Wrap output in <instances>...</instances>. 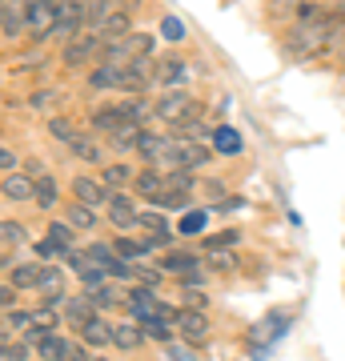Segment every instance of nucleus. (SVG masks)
I'll list each match as a JSON object with an SVG mask.
<instances>
[{"instance_id": "f257e3e1", "label": "nucleus", "mask_w": 345, "mask_h": 361, "mask_svg": "<svg viewBox=\"0 0 345 361\" xmlns=\"http://www.w3.org/2000/svg\"><path fill=\"white\" fill-rule=\"evenodd\" d=\"M341 25H345V16L321 13L317 4H301V8H297L293 32L285 37V52H289V56H301V61H309V56H317V52L329 49Z\"/></svg>"}, {"instance_id": "c85d7f7f", "label": "nucleus", "mask_w": 345, "mask_h": 361, "mask_svg": "<svg viewBox=\"0 0 345 361\" xmlns=\"http://www.w3.org/2000/svg\"><path fill=\"white\" fill-rule=\"evenodd\" d=\"M241 241L237 229H225V233H213V237H205V253H221V249H233Z\"/></svg>"}, {"instance_id": "c9c22d12", "label": "nucleus", "mask_w": 345, "mask_h": 361, "mask_svg": "<svg viewBox=\"0 0 345 361\" xmlns=\"http://www.w3.org/2000/svg\"><path fill=\"white\" fill-rule=\"evenodd\" d=\"M32 253H37V257H40V265H49L52 257H61V249L52 245L49 237H44V241H37V245H32Z\"/></svg>"}, {"instance_id": "393cba45", "label": "nucleus", "mask_w": 345, "mask_h": 361, "mask_svg": "<svg viewBox=\"0 0 345 361\" xmlns=\"http://www.w3.org/2000/svg\"><path fill=\"white\" fill-rule=\"evenodd\" d=\"M49 241L61 249V253H73V249H77V241H73V229H68V221H52V225H49Z\"/></svg>"}, {"instance_id": "79ce46f5", "label": "nucleus", "mask_w": 345, "mask_h": 361, "mask_svg": "<svg viewBox=\"0 0 345 361\" xmlns=\"http://www.w3.org/2000/svg\"><path fill=\"white\" fill-rule=\"evenodd\" d=\"M85 361H109V357H97V353H85Z\"/></svg>"}, {"instance_id": "c756f323", "label": "nucleus", "mask_w": 345, "mask_h": 361, "mask_svg": "<svg viewBox=\"0 0 345 361\" xmlns=\"http://www.w3.org/2000/svg\"><path fill=\"white\" fill-rule=\"evenodd\" d=\"M0 241H4V245H25L28 241L25 225H20V221H0Z\"/></svg>"}, {"instance_id": "c03bdc74", "label": "nucleus", "mask_w": 345, "mask_h": 361, "mask_svg": "<svg viewBox=\"0 0 345 361\" xmlns=\"http://www.w3.org/2000/svg\"><path fill=\"white\" fill-rule=\"evenodd\" d=\"M4 265H8V257H0V269H4Z\"/></svg>"}, {"instance_id": "9b49d317", "label": "nucleus", "mask_w": 345, "mask_h": 361, "mask_svg": "<svg viewBox=\"0 0 345 361\" xmlns=\"http://www.w3.org/2000/svg\"><path fill=\"white\" fill-rule=\"evenodd\" d=\"M73 201H77V205L97 209V205L109 201V189H104L101 180H92V177H77V180H73Z\"/></svg>"}, {"instance_id": "4c0bfd02", "label": "nucleus", "mask_w": 345, "mask_h": 361, "mask_svg": "<svg viewBox=\"0 0 345 361\" xmlns=\"http://www.w3.org/2000/svg\"><path fill=\"white\" fill-rule=\"evenodd\" d=\"M128 177H133V173H128L125 165H113V169H104V189H109V185H125Z\"/></svg>"}, {"instance_id": "423d86ee", "label": "nucleus", "mask_w": 345, "mask_h": 361, "mask_svg": "<svg viewBox=\"0 0 345 361\" xmlns=\"http://www.w3.org/2000/svg\"><path fill=\"white\" fill-rule=\"evenodd\" d=\"M101 49H104L101 37L85 28V32H77V37H73L68 44H64V65H68V68H77V65H85V61H92V56H101Z\"/></svg>"}, {"instance_id": "f8f14e48", "label": "nucleus", "mask_w": 345, "mask_h": 361, "mask_svg": "<svg viewBox=\"0 0 345 361\" xmlns=\"http://www.w3.org/2000/svg\"><path fill=\"white\" fill-rule=\"evenodd\" d=\"M104 205H109V221H113L116 229H133V225H137V217H141V213H137V205H133L128 197H121V193H113Z\"/></svg>"}, {"instance_id": "aec40b11", "label": "nucleus", "mask_w": 345, "mask_h": 361, "mask_svg": "<svg viewBox=\"0 0 345 361\" xmlns=\"http://www.w3.org/2000/svg\"><path fill=\"white\" fill-rule=\"evenodd\" d=\"M113 345L116 349H141L145 345V329L137 322L133 325H113Z\"/></svg>"}, {"instance_id": "f3484780", "label": "nucleus", "mask_w": 345, "mask_h": 361, "mask_svg": "<svg viewBox=\"0 0 345 361\" xmlns=\"http://www.w3.org/2000/svg\"><path fill=\"white\" fill-rule=\"evenodd\" d=\"M165 149H169V137H161V133H141L137 137V153L145 161H165Z\"/></svg>"}, {"instance_id": "0eeeda50", "label": "nucleus", "mask_w": 345, "mask_h": 361, "mask_svg": "<svg viewBox=\"0 0 345 361\" xmlns=\"http://www.w3.org/2000/svg\"><path fill=\"white\" fill-rule=\"evenodd\" d=\"M193 104H197V101H193V97H189V92H185V89H169L165 97H161V101L153 104V113L161 116L165 125H177L181 116H185V113H189V109H193Z\"/></svg>"}, {"instance_id": "9d476101", "label": "nucleus", "mask_w": 345, "mask_h": 361, "mask_svg": "<svg viewBox=\"0 0 345 361\" xmlns=\"http://www.w3.org/2000/svg\"><path fill=\"white\" fill-rule=\"evenodd\" d=\"M85 257H89L104 277H133V269H128L125 261L113 253V245H89V249H85Z\"/></svg>"}, {"instance_id": "1a4fd4ad", "label": "nucleus", "mask_w": 345, "mask_h": 361, "mask_svg": "<svg viewBox=\"0 0 345 361\" xmlns=\"http://www.w3.org/2000/svg\"><path fill=\"white\" fill-rule=\"evenodd\" d=\"M25 28H32V37L44 40L56 32V0L52 4H32V8H25Z\"/></svg>"}, {"instance_id": "6e6552de", "label": "nucleus", "mask_w": 345, "mask_h": 361, "mask_svg": "<svg viewBox=\"0 0 345 361\" xmlns=\"http://www.w3.org/2000/svg\"><path fill=\"white\" fill-rule=\"evenodd\" d=\"M173 325H177L181 337L193 341V345L209 337V317H205V310H177V313H173Z\"/></svg>"}, {"instance_id": "a878e982", "label": "nucleus", "mask_w": 345, "mask_h": 361, "mask_svg": "<svg viewBox=\"0 0 345 361\" xmlns=\"http://www.w3.org/2000/svg\"><path fill=\"white\" fill-rule=\"evenodd\" d=\"M32 201H37L40 209H52V205H56V180H52L49 173H44V177L32 185Z\"/></svg>"}, {"instance_id": "58836bf2", "label": "nucleus", "mask_w": 345, "mask_h": 361, "mask_svg": "<svg viewBox=\"0 0 345 361\" xmlns=\"http://www.w3.org/2000/svg\"><path fill=\"white\" fill-rule=\"evenodd\" d=\"M16 161H20V157H16L13 149H0V169H4V173H13V169H16Z\"/></svg>"}, {"instance_id": "ea45409f", "label": "nucleus", "mask_w": 345, "mask_h": 361, "mask_svg": "<svg viewBox=\"0 0 345 361\" xmlns=\"http://www.w3.org/2000/svg\"><path fill=\"white\" fill-rule=\"evenodd\" d=\"M13 301H16V289L13 285H0V310H13Z\"/></svg>"}, {"instance_id": "20e7f679", "label": "nucleus", "mask_w": 345, "mask_h": 361, "mask_svg": "<svg viewBox=\"0 0 345 361\" xmlns=\"http://www.w3.org/2000/svg\"><path fill=\"white\" fill-rule=\"evenodd\" d=\"M205 161H213V145L205 141H185V137H169V149H165V165H173V173H193L201 169Z\"/></svg>"}, {"instance_id": "dca6fc26", "label": "nucleus", "mask_w": 345, "mask_h": 361, "mask_svg": "<svg viewBox=\"0 0 345 361\" xmlns=\"http://www.w3.org/2000/svg\"><path fill=\"white\" fill-rule=\"evenodd\" d=\"M213 153H221V157L241 153V133L229 129V125H217V129H213Z\"/></svg>"}, {"instance_id": "39448f33", "label": "nucleus", "mask_w": 345, "mask_h": 361, "mask_svg": "<svg viewBox=\"0 0 345 361\" xmlns=\"http://www.w3.org/2000/svg\"><path fill=\"white\" fill-rule=\"evenodd\" d=\"M128 313H133V317H137V325L141 322H169L173 325V313L177 310H169L165 301H157V293L153 289H133V293H128Z\"/></svg>"}, {"instance_id": "e433bc0d", "label": "nucleus", "mask_w": 345, "mask_h": 361, "mask_svg": "<svg viewBox=\"0 0 345 361\" xmlns=\"http://www.w3.org/2000/svg\"><path fill=\"white\" fill-rule=\"evenodd\" d=\"M4 325H8V329H28V325H32V313L8 310V313H4Z\"/></svg>"}, {"instance_id": "f03ea898", "label": "nucleus", "mask_w": 345, "mask_h": 361, "mask_svg": "<svg viewBox=\"0 0 345 361\" xmlns=\"http://www.w3.org/2000/svg\"><path fill=\"white\" fill-rule=\"evenodd\" d=\"M145 116H149V104L141 97H128V101H116V104H104L92 113V129L97 133H116L125 129V125H141Z\"/></svg>"}, {"instance_id": "b1692460", "label": "nucleus", "mask_w": 345, "mask_h": 361, "mask_svg": "<svg viewBox=\"0 0 345 361\" xmlns=\"http://www.w3.org/2000/svg\"><path fill=\"white\" fill-rule=\"evenodd\" d=\"M97 225L101 221H97V213L89 205H77V201L68 205V229H97Z\"/></svg>"}, {"instance_id": "2eb2a0df", "label": "nucleus", "mask_w": 345, "mask_h": 361, "mask_svg": "<svg viewBox=\"0 0 345 361\" xmlns=\"http://www.w3.org/2000/svg\"><path fill=\"white\" fill-rule=\"evenodd\" d=\"M40 273H44L40 261H32V265H16V269L8 273V285H13V289H40Z\"/></svg>"}, {"instance_id": "6ab92c4d", "label": "nucleus", "mask_w": 345, "mask_h": 361, "mask_svg": "<svg viewBox=\"0 0 345 361\" xmlns=\"http://www.w3.org/2000/svg\"><path fill=\"white\" fill-rule=\"evenodd\" d=\"M32 185H37V180L20 177V173H8L4 185H0V193L8 197V201H32Z\"/></svg>"}, {"instance_id": "a19ab883", "label": "nucleus", "mask_w": 345, "mask_h": 361, "mask_svg": "<svg viewBox=\"0 0 345 361\" xmlns=\"http://www.w3.org/2000/svg\"><path fill=\"white\" fill-rule=\"evenodd\" d=\"M32 4H52V0H25V8H32Z\"/></svg>"}, {"instance_id": "37998d69", "label": "nucleus", "mask_w": 345, "mask_h": 361, "mask_svg": "<svg viewBox=\"0 0 345 361\" xmlns=\"http://www.w3.org/2000/svg\"><path fill=\"white\" fill-rule=\"evenodd\" d=\"M277 4H301V0H277Z\"/></svg>"}, {"instance_id": "bb28decb", "label": "nucleus", "mask_w": 345, "mask_h": 361, "mask_svg": "<svg viewBox=\"0 0 345 361\" xmlns=\"http://www.w3.org/2000/svg\"><path fill=\"white\" fill-rule=\"evenodd\" d=\"M205 225H209V213H205V209H189V213L177 221V229L185 233V237H197V233H205Z\"/></svg>"}, {"instance_id": "2f4dec72", "label": "nucleus", "mask_w": 345, "mask_h": 361, "mask_svg": "<svg viewBox=\"0 0 345 361\" xmlns=\"http://www.w3.org/2000/svg\"><path fill=\"white\" fill-rule=\"evenodd\" d=\"M285 325H289V317H285V313H273V322L257 325V334H253V345H257V341H265V337H269V341H273V337L282 334Z\"/></svg>"}, {"instance_id": "72a5a7b5", "label": "nucleus", "mask_w": 345, "mask_h": 361, "mask_svg": "<svg viewBox=\"0 0 345 361\" xmlns=\"http://www.w3.org/2000/svg\"><path fill=\"white\" fill-rule=\"evenodd\" d=\"M49 129H52V137H56V141H64V145H73V141H77V129H73V125H68L64 116H52V121H49Z\"/></svg>"}, {"instance_id": "4be33fe9", "label": "nucleus", "mask_w": 345, "mask_h": 361, "mask_svg": "<svg viewBox=\"0 0 345 361\" xmlns=\"http://www.w3.org/2000/svg\"><path fill=\"white\" fill-rule=\"evenodd\" d=\"M68 149H73V157H80V161H89V165H101V161H104L101 145H97V141H89L85 133H77V141L68 145Z\"/></svg>"}, {"instance_id": "cd10ccee", "label": "nucleus", "mask_w": 345, "mask_h": 361, "mask_svg": "<svg viewBox=\"0 0 345 361\" xmlns=\"http://www.w3.org/2000/svg\"><path fill=\"white\" fill-rule=\"evenodd\" d=\"M113 253L125 261V265H128V261H141V257H145L141 241H133V237H116V241H113Z\"/></svg>"}, {"instance_id": "f704fd0d", "label": "nucleus", "mask_w": 345, "mask_h": 361, "mask_svg": "<svg viewBox=\"0 0 345 361\" xmlns=\"http://www.w3.org/2000/svg\"><path fill=\"white\" fill-rule=\"evenodd\" d=\"M161 37H165V40H181V37H185V25H181L177 16H165V20H161Z\"/></svg>"}, {"instance_id": "7c9ffc66", "label": "nucleus", "mask_w": 345, "mask_h": 361, "mask_svg": "<svg viewBox=\"0 0 345 361\" xmlns=\"http://www.w3.org/2000/svg\"><path fill=\"white\" fill-rule=\"evenodd\" d=\"M137 225H141L149 237H169V221L161 217V213H141V217H137Z\"/></svg>"}, {"instance_id": "412c9836", "label": "nucleus", "mask_w": 345, "mask_h": 361, "mask_svg": "<svg viewBox=\"0 0 345 361\" xmlns=\"http://www.w3.org/2000/svg\"><path fill=\"white\" fill-rule=\"evenodd\" d=\"M137 189H141V197H149V201H161V193H165V173H157V169L137 173Z\"/></svg>"}, {"instance_id": "ddd939ff", "label": "nucleus", "mask_w": 345, "mask_h": 361, "mask_svg": "<svg viewBox=\"0 0 345 361\" xmlns=\"http://www.w3.org/2000/svg\"><path fill=\"white\" fill-rule=\"evenodd\" d=\"M92 317H97V310H92V301H89V297H73V301H64V322L73 325V329L89 325Z\"/></svg>"}, {"instance_id": "a211bd4d", "label": "nucleus", "mask_w": 345, "mask_h": 361, "mask_svg": "<svg viewBox=\"0 0 345 361\" xmlns=\"http://www.w3.org/2000/svg\"><path fill=\"white\" fill-rule=\"evenodd\" d=\"M161 269H165V273H181V277H189V273L201 269V257H197V253H169V257H161Z\"/></svg>"}, {"instance_id": "4468645a", "label": "nucleus", "mask_w": 345, "mask_h": 361, "mask_svg": "<svg viewBox=\"0 0 345 361\" xmlns=\"http://www.w3.org/2000/svg\"><path fill=\"white\" fill-rule=\"evenodd\" d=\"M77 334L85 345H113V325L104 322V317H92L89 325H80Z\"/></svg>"}, {"instance_id": "473e14b6", "label": "nucleus", "mask_w": 345, "mask_h": 361, "mask_svg": "<svg viewBox=\"0 0 345 361\" xmlns=\"http://www.w3.org/2000/svg\"><path fill=\"white\" fill-rule=\"evenodd\" d=\"M157 77L165 80L169 89H173V80H181V77H185V65H181V56H169L165 65L157 68Z\"/></svg>"}, {"instance_id": "7ed1b4c3", "label": "nucleus", "mask_w": 345, "mask_h": 361, "mask_svg": "<svg viewBox=\"0 0 345 361\" xmlns=\"http://www.w3.org/2000/svg\"><path fill=\"white\" fill-rule=\"evenodd\" d=\"M149 52H153V37L149 32H128V37L104 44L97 61L101 65H141V61H149Z\"/></svg>"}, {"instance_id": "5701e85b", "label": "nucleus", "mask_w": 345, "mask_h": 361, "mask_svg": "<svg viewBox=\"0 0 345 361\" xmlns=\"http://www.w3.org/2000/svg\"><path fill=\"white\" fill-rule=\"evenodd\" d=\"M85 297L92 301V310H113L116 301H121V293H116L113 285H92V289H85Z\"/></svg>"}]
</instances>
